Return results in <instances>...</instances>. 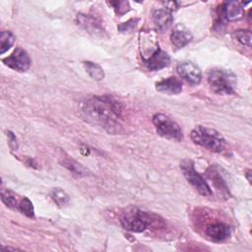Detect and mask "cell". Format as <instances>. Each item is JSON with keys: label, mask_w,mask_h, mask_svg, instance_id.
I'll return each instance as SVG.
<instances>
[{"label": "cell", "mask_w": 252, "mask_h": 252, "mask_svg": "<svg viewBox=\"0 0 252 252\" xmlns=\"http://www.w3.org/2000/svg\"><path fill=\"white\" fill-rule=\"evenodd\" d=\"M193 38L192 33L189 30H187L183 25L179 24L175 26L171 34L170 41L176 48H182L186 44H188Z\"/></svg>", "instance_id": "cell-13"}, {"label": "cell", "mask_w": 252, "mask_h": 252, "mask_svg": "<svg viewBox=\"0 0 252 252\" xmlns=\"http://www.w3.org/2000/svg\"><path fill=\"white\" fill-rule=\"evenodd\" d=\"M18 210L22 214L27 216L28 218H31V219L34 218V208H33V205H32V201L29 198H27V197H24V198H22L20 200L19 206H18Z\"/></svg>", "instance_id": "cell-22"}, {"label": "cell", "mask_w": 252, "mask_h": 252, "mask_svg": "<svg viewBox=\"0 0 252 252\" xmlns=\"http://www.w3.org/2000/svg\"><path fill=\"white\" fill-rule=\"evenodd\" d=\"M250 174H251V170H250V169H248V170H247V172L245 173V175H246V177H247V179H248V181H249V182H251Z\"/></svg>", "instance_id": "cell-28"}, {"label": "cell", "mask_w": 252, "mask_h": 252, "mask_svg": "<svg viewBox=\"0 0 252 252\" xmlns=\"http://www.w3.org/2000/svg\"><path fill=\"white\" fill-rule=\"evenodd\" d=\"M83 65L87 73L95 81H100L104 78V71L99 64L92 61H84Z\"/></svg>", "instance_id": "cell-18"}, {"label": "cell", "mask_w": 252, "mask_h": 252, "mask_svg": "<svg viewBox=\"0 0 252 252\" xmlns=\"http://www.w3.org/2000/svg\"><path fill=\"white\" fill-rule=\"evenodd\" d=\"M124 229L131 232H142L146 230L151 222L150 215L138 209H131L123 214L120 220Z\"/></svg>", "instance_id": "cell-6"}, {"label": "cell", "mask_w": 252, "mask_h": 252, "mask_svg": "<svg viewBox=\"0 0 252 252\" xmlns=\"http://www.w3.org/2000/svg\"><path fill=\"white\" fill-rule=\"evenodd\" d=\"M8 137H9V144L11 146V148L13 149H17L18 148V143H17V138L16 136L12 133V132H8Z\"/></svg>", "instance_id": "cell-27"}, {"label": "cell", "mask_w": 252, "mask_h": 252, "mask_svg": "<svg viewBox=\"0 0 252 252\" xmlns=\"http://www.w3.org/2000/svg\"><path fill=\"white\" fill-rule=\"evenodd\" d=\"M156 90L159 93L172 95L181 93L182 82L176 77H168L156 83Z\"/></svg>", "instance_id": "cell-12"}, {"label": "cell", "mask_w": 252, "mask_h": 252, "mask_svg": "<svg viewBox=\"0 0 252 252\" xmlns=\"http://www.w3.org/2000/svg\"><path fill=\"white\" fill-rule=\"evenodd\" d=\"M173 18L171 13L165 9H157L153 13V22L158 32H162L166 31L170 27Z\"/></svg>", "instance_id": "cell-15"}, {"label": "cell", "mask_w": 252, "mask_h": 252, "mask_svg": "<svg viewBox=\"0 0 252 252\" xmlns=\"http://www.w3.org/2000/svg\"><path fill=\"white\" fill-rule=\"evenodd\" d=\"M153 123L157 133L167 140L180 142L183 139V132L180 126L169 116L162 113H156L153 116Z\"/></svg>", "instance_id": "cell-4"}, {"label": "cell", "mask_w": 252, "mask_h": 252, "mask_svg": "<svg viewBox=\"0 0 252 252\" xmlns=\"http://www.w3.org/2000/svg\"><path fill=\"white\" fill-rule=\"evenodd\" d=\"M50 197L59 207L66 206L70 201L68 194L61 188H53L50 192Z\"/></svg>", "instance_id": "cell-21"}, {"label": "cell", "mask_w": 252, "mask_h": 252, "mask_svg": "<svg viewBox=\"0 0 252 252\" xmlns=\"http://www.w3.org/2000/svg\"><path fill=\"white\" fill-rule=\"evenodd\" d=\"M221 14L226 21H237L244 16V8L237 1L225 2L221 7Z\"/></svg>", "instance_id": "cell-14"}, {"label": "cell", "mask_w": 252, "mask_h": 252, "mask_svg": "<svg viewBox=\"0 0 252 252\" xmlns=\"http://www.w3.org/2000/svg\"><path fill=\"white\" fill-rule=\"evenodd\" d=\"M162 5L165 7V10L167 11H173L176 10L178 8V3L175 1H166V2H162Z\"/></svg>", "instance_id": "cell-26"}, {"label": "cell", "mask_w": 252, "mask_h": 252, "mask_svg": "<svg viewBox=\"0 0 252 252\" xmlns=\"http://www.w3.org/2000/svg\"><path fill=\"white\" fill-rule=\"evenodd\" d=\"M136 22H137V20H130V21H128L127 23H124V24H122L121 26H119L118 29H119L120 32H130L133 28H135Z\"/></svg>", "instance_id": "cell-25"}, {"label": "cell", "mask_w": 252, "mask_h": 252, "mask_svg": "<svg viewBox=\"0 0 252 252\" xmlns=\"http://www.w3.org/2000/svg\"><path fill=\"white\" fill-rule=\"evenodd\" d=\"M59 161L60 163L65 166L68 170H70L73 174L78 176H86L88 173V170L78 161L73 159L71 157H69L64 152H61L59 156Z\"/></svg>", "instance_id": "cell-16"}, {"label": "cell", "mask_w": 252, "mask_h": 252, "mask_svg": "<svg viewBox=\"0 0 252 252\" xmlns=\"http://www.w3.org/2000/svg\"><path fill=\"white\" fill-rule=\"evenodd\" d=\"M207 81L211 90L215 94L220 95L235 94L237 78L230 70L223 68H213L208 72Z\"/></svg>", "instance_id": "cell-2"}, {"label": "cell", "mask_w": 252, "mask_h": 252, "mask_svg": "<svg viewBox=\"0 0 252 252\" xmlns=\"http://www.w3.org/2000/svg\"><path fill=\"white\" fill-rule=\"evenodd\" d=\"M1 200L10 209H18L19 202L15 193L10 189H1Z\"/></svg>", "instance_id": "cell-20"}, {"label": "cell", "mask_w": 252, "mask_h": 252, "mask_svg": "<svg viewBox=\"0 0 252 252\" xmlns=\"http://www.w3.org/2000/svg\"><path fill=\"white\" fill-rule=\"evenodd\" d=\"M108 4L114 8L115 12L118 15H123L130 10L128 1H114V2H108Z\"/></svg>", "instance_id": "cell-24"}, {"label": "cell", "mask_w": 252, "mask_h": 252, "mask_svg": "<svg viewBox=\"0 0 252 252\" xmlns=\"http://www.w3.org/2000/svg\"><path fill=\"white\" fill-rule=\"evenodd\" d=\"M77 23L82 28H84L89 32H102V28L99 26V24L92 17H89L87 15L79 14L77 15Z\"/></svg>", "instance_id": "cell-17"}, {"label": "cell", "mask_w": 252, "mask_h": 252, "mask_svg": "<svg viewBox=\"0 0 252 252\" xmlns=\"http://www.w3.org/2000/svg\"><path fill=\"white\" fill-rule=\"evenodd\" d=\"M194 144L201 146L211 152L220 153L224 149L225 141L222 135L216 129L203 125H197L190 134Z\"/></svg>", "instance_id": "cell-3"}, {"label": "cell", "mask_w": 252, "mask_h": 252, "mask_svg": "<svg viewBox=\"0 0 252 252\" xmlns=\"http://www.w3.org/2000/svg\"><path fill=\"white\" fill-rule=\"evenodd\" d=\"M237 40L247 46H251V32L248 30H237L234 32Z\"/></svg>", "instance_id": "cell-23"}, {"label": "cell", "mask_w": 252, "mask_h": 252, "mask_svg": "<svg viewBox=\"0 0 252 252\" xmlns=\"http://www.w3.org/2000/svg\"><path fill=\"white\" fill-rule=\"evenodd\" d=\"M180 168L186 180L203 196L211 197L213 191L207 180L195 169L194 162L191 159H183L180 162Z\"/></svg>", "instance_id": "cell-5"}, {"label": "cell", "mask_w": 252, "mask_h": 252, "mask_svg": "<svg viewBox=\"0 0 252 252\" xmlns=\"http://www.w3.org/2000/svg\"><path fill=\"white\" fill-rule=\"evenodd\" d=\"M143 60L147 68L151 71H158L170 64L169 55L158 46L149 57H143Z\"/></svg>", "instance_id": "cell-9"}, {"label": "cell", "mask_w": 252, "mask_h": 252, "mask_svg": "<svg viewBox=\"0 0 252 252\" xmlns=\"http://www.w3.org/2000/svg\"><path fill=\"white\" fill-rule=\"evenodd\" d=\"M2 62L9 68L18 72H25L31 66L30 55L22 47H16L11 55L2 59Z\"/></svg>", "instance_id": "cell-7"}, {"label": "cell", "mask_w": 252, "mask_h": 252, "mask_svg": "<svg viewBox=\"0 0 252 252\" xmlns=\"http://www.w3.org/2000/svg\"><path fill=\"white\" fill-rule=\"evenodd\" d=\"M80 111L88 122L101 127L110 134L122 132L120 105L107 95L86 98L80 104Z\"/></svg>", "instance_id": "cell-1"}, {"label": "cell", "mask_w": 252, "mask_h": 252, "mask_svg": "<svg viewBox=\"0 0 252 252\" xmlns=\"http://www.w3.org/2000/svg\"><path fill=\"white\" fill-rule=\"evenodd\" d=\"M205 233L208 238H210L213 241L220 242L226 240L230 235V229L229 226L223 222H214L209 224L206 227Z\"/></svg>", "instance_id": "cell-11"}, {"label": "cell", "mask_w": 252, "mask_h": 252, "mask_svg": "<svg viewBox=\"0 0 252 252\" xmlns=\"http://www.w3.org/2000/svg\"><path fill=\"white\" fill-rule=\"evenodd\" d=\"M15 42L14 34L9 31H3L0 34V53L4 54Z\"/></svg>", "instance_id": "cell-19"}, {"label": "cell", "mask_w": 252, "mask_h": 252, "mask_svg": "<svg viewBox=\"0 0 252 252\" xmlns=\"http://www.w3.org/2000/svg\"><path fill=\"white\" fill-rule=\"evenodd\" d=\"M176 71L182 79L191 85H199L201 83L202 71L190 61L179 62L176 66Z\"/></svg>", "instance_id": "cell-8"}, {"label": "cell", "mask_w": 252, "mask_h": 252, "mask_svg": "<svg viewBox=\"0 0 252 252\" xmlns=\"http://www.w3.org/2000/svg\"><path fill=\"white\" fill-rule=\"evenodd\" d=\"M206 175H207L208 179L210 181H212L213 186L215 187L216 191L220 194V196L225 197V198H228L230 196L228 187H227L224 179L222 178V176L220 174L219 169H218L217 166H215V165L210 166L207 169Z\"/></svg>", "instance_id": "cell-10"}]
</instances>
